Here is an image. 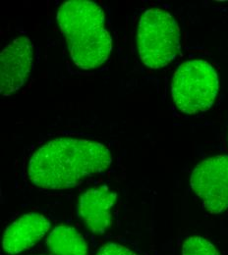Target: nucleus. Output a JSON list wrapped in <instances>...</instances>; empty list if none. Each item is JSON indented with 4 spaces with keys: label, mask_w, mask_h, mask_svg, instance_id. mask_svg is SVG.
<instances>
[{
    "label": "nucleus",
    "mask_w": 228,
    "mask_h": 255,
    "mask_svg": "<svg viewBox=\"0 0 228 255\" xmlns=\"http://www.w3.org/2000/svg\"><path fill=\"white\" fill-rule=\"evenodd\" d=\"M116 200V192L106 186L88 190L79 199L78 214L94 234L102 235L112 224V208Z\"/></svg>",
    "instance_id": "nucleus-7"
},
{
    "label": "nucleus",
    "mask_w": 228,
    "mask_h": 255,
    "mask_svg": "<svg viewBox=\"0 0 228 255\" xmlns=\"http://www.w3.org/2000/svg\"><path fill=\"white\" fill-rule=\"evenodd\" d=\"M45 244L52 255H88L85 238L72 227H55L49 233Z\"/></svg>",
    "instance_id": "nucleus-9"
},
{
    "label": "nucleus",
    "mask_w": 228,
    "mask_h": 255,
    "mask_svg": "<svg viewBox=\"0 0 228 255\" xmlns=\"http://www.w3.org/2000/svg\"><path fill=\"white\" fill-rule=\"evenodd\" d=\"M182 255H221L217 248L202 237H189L182 246Z\"/></svg>",
    "instance_id": "nucleus-10"
},
{
    "label": "nucleus",
    "mask_w": 228,
    "mask_h": 255,
    "mask_svg": "<svg viewBox=\"0 0 228 255\" xmlns=\"http://www.w3.org/2000/svg\"><path fill=\"white\" fill-rule=\"evenodd\" d=\"M96 255H138L128 250L125 247H122L117 244H106L98 251Z\"/></svg>",
    "instance_id": "nucleus-11"
},
{
    "label": "nucleus",
    "mask_w": 228,
    "mask_h": 255,
    "mask_svg": "<svg viewBox=\"0 0 228 255\" xmlns=\"http://www.w3.org/2000/svg\"><path fill=\"white\" fill-rule=\"evenodd\" d=\"M190 185L211 214H221L228 208V155L202 161L191 174Z\"/></svg>",
    "instance_id": "nucleus-5"
},
{
    "label": "nucleus",
    "mask_w": 228,
    "mask_h": 255,
    "mask_svg": "<svg viewBox=\"0 0 228 255\" xmlns=\"http://www.w3.org/2000/svg\"><path fill=\"white\" fill-rule=\"evenodd\" d=\"M33 61V45L27 36L15 38L0 55V93L12 96L28 82Z\"/></svg>",
    "instance_id": "nucleus-6"
},
{
    "label": "nucleus",
    "mask_w": 228,
    "mask_h": 255,
    "mask_svg": "<svg viewBox=\"0 0 228 255\" xmlns=\"http://www.w3.org/2000/svg\"><path fill=\"white\" fill-rule=\"evenodd\" d=\"M140 59L150 69H161L179 54L180 29L174 17L160 8L146 10L138 28Z\"/></svg>",
    "instance_id": "nucleus-3"
},
{
    "label": "nucleus",
    "mask_w": 228,
    "mask_h": 255,
    "mask_svg": "<svg viewBox=\"0 0 228 255\" xmlns=\"http://www.w3.org/2000/svg\"><path fill=\"white\" fill-rule=\"evenodd\" d=\"M112 161L102 143L59 137L38 147L29 162V179L44 190H67L106 171Z\"/></svg>",
    "instance_id": "nucleus-1"
},
{
    "label": "nucleus",
    "mask_w": 228,
    "mask_h": 255,
    "mask_svg": "<svg viewBox=\"0 0 228 255\" xmlns=\"http://www.w3.org/2000/svg\"><path fill=\"white\" fill-rule=\"evenodd\" d=\"M48 219L37 213H28L7 227L2 249L7 255H18L31 249L49 231Z\"/></svg>",
    "instance_id": "nucleus-8"
},
{
    "label": "nucleus",
    "mask_w": 228,
    "mask_h": 255,
    "mask_svg": "<svg viewBox=\"0 0 228 255\" xmlns=\"http://www.w3.org/2000/svg\"><path fill=\"white\" fill-rule=\"evenodd\" d=\"M56 19L70 57L77 67L92 70L108 60L112 39L105 27L104 12L98 3L66 1L59 7Z\"/></svg>",
    "instance_id": "nucleus-2"
},
{
    "label": "nucleus",
    "mask_w": 228,
    "mask_h": 255,
    "mask_svg": "<svg viewBox=\"0 0 228 255\" xmlns=\"http://www.w3.org/2000/svg\"><path fill=\"white\" fill-rule=\"evenodd\" d=\"M218 93V73L204 60H189L181 64L172 78V99L176 107L188 115L209 110Z\"/></svg>",
    "instance_id": "nucleus-4"
}]
</instances>
